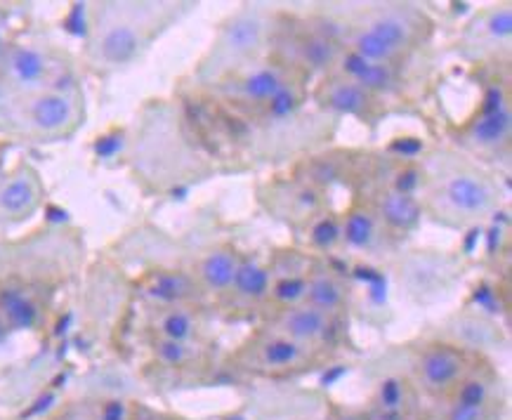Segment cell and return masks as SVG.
Segmentation results:
<instances>
[{"label":"cell","instance_id":"6da1fadb","mask_svg":"<svg viewBox=\"0 0 512 420\" xmlns=\"http://www.w3.org/2000/svg\"><path fill=\"white\" fill-rule=\"evenodd\" d=\"M432 210L449 225H470L487 218L498 203V189L487 175L463 168L451 170L432 192Z\"/></svg>","mask_w":512,"mask_h":420},{"label":"cell","instance_id":"7a4b0ae2","mask_svg":"<svg viewBox=\"0 0 512 420\" xmlns=\"http://www.w3.org/2000/svg\"><path fill=\"white\" fill-rule=\"evenodd\" d=\"M413 41V26L399 12H383L369 24L357 29L352 38V50L359 57L376 64H390L392 59L409 48Z\"/></svg>","mask_w":512,"mask_h":420},{"label":"cell","instance_id":"3957f363","mask_svg":"<svg viewBox=\"0 0 512 420\" xmlns=\"http://www.w3.org/2000/svg\"><path fill=\"white\" fill-rule=\"evenodd\" d=\"M78 109L76 100L59 90H43V93L29 95L24 102V123L31 133L43 137L67 135L76 126Z\"/></svg>","mask_w":512,"mask_h":420},{"label":"cell","instance_id":"277c9868","mask_svg":"<svg viewBox=\"0 0 512 420\" xmlns=\"http://www.w3.org/2000/svg\"><path fill=\"white\" fill-rule=\"evenodd\" d=\"M265 29V19L258 12H239L220 31L218 43H215V62H218L215 69L220 71L225 67H232V64H239L241 59L251 57L260 48L262 41H265Z\"/></svg>","mask_w":512,"mask_h":420},{"label":"cell","instance_id":"5b68a950","mask_svg":"<svg viewBox=\"0 0 512 420\" xmlns=\"http://www.w3.org/2000/svg\"><path fill=\"white\" fill-rule=\"evenodd\" d=\"M512 130V111L501 85H491L484 93L482 109L470 123L468 137L479 149H501L508 144Z\"/></svg>","mask_w":512,"mask_h":420},{"label":"cell","instance_id":"8992f818","mask_svg":"<svg viewBox=\"0 0 512 420\" xmlns=\"http://www.w3.org/2000/svg\"><path fill=\"white\" fill-rule=\"evenodd\" d=\"M418 383L430 395H444L454 390L465 376V357L461 350L449 345L428 347L416 362Z\"/></svg>","mask_w":512,"mask_h":420},{"label":"cell","instance_id":"52a82bcc","mask_svg":"<svg viewBox=\"0 0 512 420\" xmlns=\"http://www.w3.org/2000/svg\"><path fill=\"white\" fill-rule=\"evenodd\" d=\"M277 333L281 336L295 340L303 347L326 343L328 338H333L336 333V321L331 314L317 310L312 305H293L284 307V312L279 314L277 321Z\"/></svg>","mask_w":512,"mask_h":420},{"label":"cell","instance_id":"ba28073f","mask_svg":"<svg viewBox=\"0 0 512 420\" xmlns=\"http://www.w3.org/2000/svg\"><path fill=\"white\" fill-rule=\"evenodd\" d=\"M41 203V182L31 168H17L0 185V220H26Z\"/></svg>","mask_w":512,"mask_h":420},{"label":"cell","instance_id":"9c48e42d","mask_svg":"<svg viewBox=\"0 0 512 420\" xmlns=\"http://www.w3.org/2000/svg\"><path fill=\"white\" fill-rule=\"evenodd\" d=\"M142 43V31L137 29V24L116 19V22L104 24L100 29L95 38V52L100 62L109 64V67H123L140 55Z\"/></svg>","mask_w":512,"mask_h":420},{"label":"cell","instance_id":"30bf717a","mask_svg":"<svg viewBox=\"0 0 512 420\" xmlns=\"http://www.w3.org/2000/svg\"><path fill=\"white\" fill-rule=\"evenodd\" d=\"M5 76L19 90H38L48 81L50 62L43 50L31 45H17L5 52Z\"/></svg>","mask_w":512,"mask_h":420},{"label":"cell","instance_id":"8fae6325","mask_svg":"<svg viewBox=\"0 0 512 420\" xmlns=\"http://www.w3.org/2000/svg\"><path fill=\"white\" fill-rule=\"evenodd\" d=\"M340 71L347 81L357 83L361 90L366 93H383V90H390L395 85V69L392 64H376L369 62V59L359 57L357 52L350 50L340 57Z\"/></svg>","mask_w":512,"mask_h":420},{"label":"cell","instance_id":"7c38bea8","mask_svg":"<svg viewBox=\"0 0 512 420\" xmlns=\"http://www.w3.org/2000/svg\"><path fill=\"white\" fill-rule=\"evenodd\" d=\"M0 319L15 331H29L41 324V305L24 288L5 286L0 288Z\"/></svg>","mask_w":512,"mask_h":420},{"label":"cell","instance_id":"4fadbf2b","mask_svg":"<svg viewBox=\"0 0 512 420\" xmlns=\"http://www.w3.org/2000/svg\"><path fill=\"white\" fill-rule=\"evenodd\" d=\"M239 265V255L232 248H218V251L208 253L199 265V279L203 286L215 293L232 291V281Z\"/></svg>","mask_w":512,"mask_h":420},{"label":"cell","instance_id":"5bb4252c","mask_svg":"<svg viewBox=\"0 0 512 420\" xmlns=\"http://www.w3.org/2000/svg\"><path fill=\"white\" fill-rule=\"evenodd\" d=\"M378 213H380V218H383L392 229L409 232V229L416 227L420 220V203L416 196L390 189V192H385L383 196H380Z\"/></svg>","mask_w":512,"mask_h":420},{"label":"cell","instance_id":"9a60e30c","mask_svg":"<svg viewBox=\"0 0 512 420\" xmlns=\"http://www.w3.org/2000/svg\"><path fill=\"white\" fill-rule=\"evenodd\" d=\"M324 104L338 114L364 116L371 107V95L361 90L357 83L340 78V81H331L324 88Z\"/></svg>","mask_w":512,"mask_h":420},{"label":"cell","instance_id":"2e32d148","mask_svg":"<svg viewBox=\"0 0 512 420\" xmlns=\"http://www.w3.org/2000/svg\"><path fill=\"white\" fill-rule=\"evenodd\" d=\"M260 364L267 366L272 371H286L293 369V366H300L305 359V347L295 340L281 336V333H274V336L265 338L258 347Z\"/></svg>","mask_w":512,"mask_h":420},{"label":"cell","instance_id":"e0dca14e","mask_svg":"<svg viewBox=\"0 0 512 420\" xmlns=\"http://www.w3.org/2000/svg\"><path fill=\"white\" fill-rule=\"evenodd\" d=\"M269 288H272V277H269V269L265 265H260V262L253 258L239 260L232 281V291L239 295V298L258 303V300L267 298Z\"/></svg>","mask_w":512,"mask_h":420},{"label":"cell","instance_id":"ac0fdd59","mask_svg":"<svg viewBox=\"0 0 512 420\" xmlns=\"http://www.w3.org/2000/svg\"><path fill=\"white\" fill-rule=\"evenodd\" d=\"M347 300V291L343 286V281H338L333 274H314V277L307 279V295L305 303L317 307V310L326 312V314H336L343 310Z\"/></svg>","mask_w":512,"mask_h":420},{"label":"cell","instance_id":"d6986e66","mask_svg":"<svg viewBox=\"0 0 512 420\" xmlns=\"http://www.w3.org/2000/svg\"><path fill=\"white\" fill-rule=\"evenodd\" d=\"M286 83V78L281 76L279 69L274 67H260L248 74L244 81L239 83V95L244 97L246 102L255 104H267L274 95L279 93L281 85Z\"/></svg>","mask_w":512,"mask_h":420},{"label":"cell","instance_id":"ffe728a7","mask_svg":"<svg viewBox=\"0 0 512 420\" xmlns=\"http://www.w3.org/2000/svg\"><path fill=\"white\" fill-rule=\"evenodd\" d=\"M147 293L152 295L154 300L159 303H168V305H177L180 307L182 300L192 298L194 295V286L192 279L182 272H159L154 274L152 281H149Z\"/></svg>","mask_w":512,"mask_h":420},{"label":"cell","instance_id":"44dd1931","mask_svg":"<svg viewBox=\"0 0 512 420\" xmlns=\"http://www.w3.org/2000/svg\"><path fill=\"white\" fill-rule=\"evenodd\" d=\"M376 234V218L366 208L350 210L345 222L340 225V239H345L352 248H369L376 241Z\"/></svg>","mask_w":512,"mask_h":420},{"label":"cell","instance_id":"7402d4cb","mask_svg":"<svg viewBox=\"0 0 512 420\" xmlns=\"http://www.w3.org/2000/svg\"><path fill=\"white\" fill-rule=\"evenodd\" d=\"M300 55L310 69H328L340 59V50L331 36L314 34L300 45Z\"/></svg>","mask_w":512,"mask_h":420},{"label":"cell","instance_id":"603a6c76","mask_svg":"<svg viewBox=\"0 0 512 420\" xmlns=\"http://www.w3.org/2000/svg\"><path fill=\"white\" fill-rule=\"evenodd\" d=\"M373 402H376V411L406 413V406H409V385H406L404 378L397 376L380 380Z\"/></svg>","mask_w":512,"mask_h":420},{"label":"cell","instance_id":"cb8c5ba5","mask_svg":"<svg viewBox=\"0 0 512 420\" xmlns=\"http://www.w3.org/2000/svg\"><path fill=\"white\" fill-rule=\"evenodd\" d=\"M196 324L194 317L189 314L185 307H170L161 314L159 319V333L161 338L175 340V343H189L194 338Z\"/></svg>","mask_w":512,"mask_h":420},{"label":"cell","instance_id":"d4e9b609","mask_svg":"<svg viewBox=\"0 0 512 420\" xmlns=\"http://www.w3.org/2000/svg\"><path fill=\"white\" fill-rule=\"evenodd\" d=\"M491 402V385L482 376H463L454 387V404L487 406Z\"/></svg>","mask_w":512,"mask_h":420},{"label":"cell","instance_id":"484cf974","mask_svg":"<svg viewBox=\"0 0 512 420\" xmlns=\"http://www.w3.org/2000/svg\"><path fill=\"white\" fill-rule=\"evenodd\" d=\"M269 295H272V298L284 307L303 305L305 295H307V279L305 277H281L277 281H272Z\"/></svg>","mask_w":512,"mask_h":420},{"label":"cell","instance_id":"4316f807","mask_svg":"<svg viewBox=\"0 0 512 420\" xmlns=\"http://www.w3.org/2000/svg\"><path fill=\"white\" fill-rule=\"evenodd\" d=\"M300 100H303V97H300L298 85L286 81L279 88V93L265 104L267 116L274 118V121H284V118L295 114V109L300 107Z\"/></svg>","mask_w":512,"mask_h":420},{"label":"cell","instance_id":"83f0119b","mask_svg":"<svg viewBox=\"0 0 512 420\" xmlns=\"http://www.w3.org/2000/svg\"><path fill=\"white\" fill-rule=\"evenodd\" d=\"M484 34H487L491 41L501 43L508 41L512 34V10L510 5H501V8L491 10L487 17H484Z\"/></svg>","mask_w":512,"mask_h":420},{"label":"cell","instance_id":"f1b7e54d","mask_svg":"<svg viewBox=\"0 0 512 420\" xmlns=\"http://www.w3.org/2000/svg\"><path fill=\"white\" fill-rule=\"evenodd\" d=\"M154 352L161 364L173 366V369H177V366H185L189 362V357H192L187 343H175V340H166V338L156 340Z\"/></svg>","mask_w":512,"mask_h":420},{"label":"cell","instance_id":"f546056e","mask_svg":"<svg viewBox=\"0 0 512 420\" xmlns=\"http://www.w3.org/2000/svg\"><path fill=\"white\" fill-rule=\"evenodd\" d=\"M340 239V225L336 218H321L314 222L312 227V241L319 248H331L336 246Z\"/></svg>","mask_w":512,"mask_h":420},{"label":"cell","instance_id":"4dcf8cb0","mask_svg":"<svg viewBox=\"0 0 512 420\" xmlns=\"http://www.w3.org/2000/svg\"><path fill=\"white\" fill-rule=\"evenodd\" d=\"M95 420H130V406L126 399L111 397L107 402H102Z\"/></svg>","mask_w":512,"mask_h":420},{"label":"cell","instance_id":"1f68e13d","mask_svg":"<svg viewBox=\"0 0 512 420\" xmlns=\"http://www.w3.org/2000/svg\"><path fill=\"white\" fill-rule=\"evenodd\" d=\"M446 420H491L489 404L487 406H461L451 404Z\"/></svg>","mask_w":512,"mask_h":420},{"label":"cell","instance_id":"d6a6232c","mask_svg":"<svg viewBox=\"0 0 512 420\" xmlns=\"http://www.w3.org/2000/svg\"><path fill=\"white\" fill-rule=\"evenodd\" d=\"M418 185H420L418 170L416 168H404L402 173H399L395 192H402V194H411L413 196V192H416Z\"/></svg>","mask_w":512,"mask_h":420},{"label":"cell","instance_id":"836d02e7","mask_svg":"<svg viewBox=\"0 0 512 420\" xmlns=\"http://www.w3.org/2000/svg\"><path fill=\"white\" fill-rule=\"evenodd\" d=\"M420 149H423V144H420L416 137H406V140H397L395 144H392V152L404 156V159H413Z\"/></svg>","mask_w":512,"mask_h":420},{"label":"cell","instance_id":"e575fe53","mask_svg":"<svg viewBox=\"0 0 512 420\" xmlns=\"http://www.w3.org/2000/svg\"><path fill=\"white\" fill-rule=\"evenodd\" d=\"M5 333H8V326H5V321L0 319V340L5 338Z\"/></svg>","mask_w":512,"mask_h":420},{"label":"cell","instance_id":"d590c367","mask_svg":"<svg viewBox=\"0 0 512 420\" xmlns=\"http://www.w3.org/2000/svg\"><path fill=\"white\" fill-rule=\"evenodd\" d=\"M0 52H3V31H0Z\"/></svg>","mask_w":512,"mask_h":420},{"label":"cell","instance_id":"8d00e7d4","mask_svg":"<svg viewBox=\"0 0 512 420\" xmlns=\"http://www.w3.org/2000/svg\"><path fill=\"white\" fill-rule=\"evenodd\" d=\"M74 420H95V418H88V416H78V418H74Z\"/></svg>","mask_w":512,"mask_h":420},{"label":"cell","instance_id":"74e56055","mask_svg":"<svg viewBox=\"0 0 512 420\" xmlns=\"http://www.w3.org/2000/svg\"><path fill=\"white\" fill-rule=\"evenodd\" d=\"M340 420H359V418H354V416H345V418H340Z\"/></svg>","mask_w":512,"mask_h":420},{"label":"cell","instance_id":"f35d334b","mask_svg":"<svg viewBox=\"0 0 512 420\" xmlns=\"http://www.w3.org/2000/svg\"><path fill=\"white\" fill-rule=\"evenodd\" d=\"M435 420H446V418H435Z\"/></svg>","mask_w":512,"mask_h":420}]
</instances>
